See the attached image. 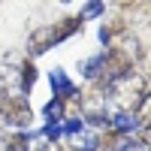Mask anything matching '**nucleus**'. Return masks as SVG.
Masks as SVG:
<instances>
[{"label":"nucleus","mask_w":151,"mask_h":151,"mask_svg":"<svg viewBox=\"0 0 151 151\" xmlns=\"http://www.w3.org/2000/svg\"><path fill=\"white\" fill-rule=\"evenodd\" d=\"M36 79V60L18 52H6L0 58V94L6 97H30Z\"/></svg>","instance_id":"1"},{"label":"nucleus","mask_w":151,"mask_h":151,"mask_svg":"<svg viewBox=\"0 0 151 151\" xmlns=\"http://www.w3.org/2000/svg\"><path fill=\"white\" fill-rule=\"evenodd\" d=\"M33 106L27 97H6L0 94V124L6 130H30L33 127Z\"/></svg>","instance_id":"2"},{"label":"nucleus","mask_w":151,"mask_h":151,"mask_svg":"<svg viewBox=\"0 0 151 151\" xmlns=\"http://www.w3.org/2000/svg\"><path fill=\"white\" fill-rule=\"evenodd\" d=\"M55 45H58V40H55V27H52V24H40V27H33V30L27 33V42H24V55L36 60V58L48 55Z\"/></svg>","instance_id":"3"},{"label":"nucleus","mask_w":151,"mask_h":151,"mask_svg":"<svg viewBox=\"0 0 151 151\" xmlns=\"http://www.w3.org/2000/svg\"><path fill=\"white\" fill-rule=\"evenodd\" d=\"M48 85H52V94L55 97L67 100V103H79L82 88H79L76 79H70V73L64 67H52V70H48Z\"/></svg>","instance_id":"4"},{"label":"nucleus","mask_w":151,"mask_h":151,"mask_svg":"<svg viewBox=\"0 0 151 151\" xmlns=\"http://www.w3.org/2000/svg\"><path fill=\"white\" fill-rule=\"evenodd\" d=\"M67 142H70V151H100V130L85 127L82 133H76Z\"/></svg>","instance_id":"5"},{"label":"nucleus","mask_w":151,"mask_h":151,"mask_svg":"<svg viewBox=\"0 0 151 151\" xmlns=\"http://www.w3.org/2000/svg\"><path fill=\"white\" fill-rule=\"evenodd\" d=\"M100 67H103V52H97V55H91V58H85V60H79V79L82 82H97L100 79Z\"/></svg>","instance_id":"6"},{"label":"nucleus","mask_w":151,"mask_h":151,"mask_svg":"<svg viewBox=\"0 0 151 151\" xmlns=\"http://www.w3.org/2000/svg\"><path fill=\"white\" fill-rule=\"evenodd\" d=\"M40 118H42V121H64V118H67V100H60V97L52 94V100L42 106Z\"/></svg>","instance_id":"7"},{"label":"nucleus","mask_w":151,"mask_h":151,"mask_svg":"<svg viewBox=\"0 0 151 151\" xmlns=\"http://www.w3.org/2000/svg\"><path fill=\"white\" fill-rule=\"evenodd\" d=\"M103 15H106V0H88V3L82 6V12H79L82 21H97Z\"/></svg>","instance_id":"8"},{"label":"nucleus","mask_w":151,"mask_h":151,"mask_svg":"<svg viewBox=\"0 0 151 151\" xmlns=\"http://www.w3.org/2000/svg\"><path fill=\"white\" fill-rule=\"evenodd\" d=\"M0 151H3V133H0Z\"/></svg>","instance_id":"9"},{"label":"nucleus","mask_w":151,"mask_h":151,"mask_svg":"<svg viewBox=\"0 0 151 151\" xmlns=\"http://www.w3.org/2000/svg\"><path fill=\"white\" fill-rule=\"evenodd\" d=\"M60 3H70V0H60Z\"/></svg>","instance_id":"10"}]
</instances>
